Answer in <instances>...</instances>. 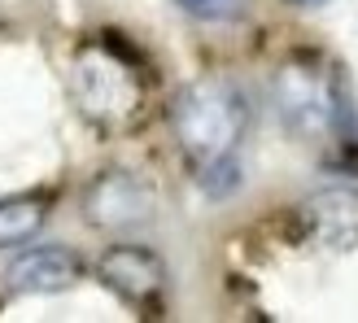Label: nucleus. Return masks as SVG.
<instances>
[{
  "instance_id": "6e6552de",
  "label": "nucleus",
  "mask_w": 358,
  "mask_h": 323,
  "mask_svg": "<svg viewBox=\"0 0 358 323\" xmlns=\"http://www.w3.org/2000/svg\"><path fill=\"white\" fill-rule=\"evenodd\" d=\"M48 219L44 196H5L0 201V249H17L40 236V227Z\"/></svg>"
},
{
  "instance_id": "1a4fd4ad",
  "label": "nucleus",
  "mask_w": 358,
  "mask_h": 323,
  "mask_svg": "<svg viewBox=\"0 0 358 323\" xmlns=\"http://www.w3.org/2000/svg\"><path fill=\"white\" fill-rule=\"evenodd\" d=\"M196 171H201L196 179H201V188H206L210 196H223V192H231V188L241 184L236 153H231V157H219V162H206V166H196Z\"/></svg>"
},
{
  "instance_id": "39448f33",
  "label": "nucleus",
  "mask_w": 358,
  "mask_h": 323,
  "mask_svg": "<svg viewBox=\"0 0 358 323\" xmlns=\"http://www.w3.org/2000/svg\"><path fill=\"white\" fill-rule=\"evenodd\" d=\"M96 280L131 306H149L166 284V266L145 245H110L96 258Z\"/></svg>"
},
{
  "instance_id": "9d476101",
  "label": "nucleus",
  "mask_w": 358,
  "mask_h": 323,
  "mask_svg": "<svg viewBox=\"0 0 358 323\" xmlns=\"http://www.w3.org/2000/svg\"><path fill=\"white\" fill-rule=\"evenodd\" d=\"M175 5L201 22H236L245 13V0H175Z\"/></svg>"
},
{
  "instance_id": "20e7f679",
  "label": "nucleus",
  "mask_w": 358,
  "mask_h": 323,
  "mask_svg": "<svg viewBox=\"0 0 358 323\" xmlns=\"http://www.w3.org/2000/svg\"><path fill=\"white\" fill-rule=\"evenodd\" d=\"M83 219L101 231H136L153 219V188L136 171H105L83 192Z\"/></svg>"
},
{
  "instance_id": "7ed1b4c3",
  "label": "nucleus",
  "mask_w": 358,
  "mask_h": 323,
  "mask_svg": "<svg viewBox=\"0 0 358 323\" xmlns=\"http://www.w3.org/2000/svg\"><path fill=\"white\" fill-rule=\"evenodd\" d=\"M275 110L284 118V127L306 136V140H324L336 127V83L324 66L315 62H284L275 70L271 83Z\"/></svg>"
},
{
  "instance_id": "0eeeda50",
  "label": "nucleus",
  "mask_w": 358,
  "mask_h": 323,
  "mask_svg": "<svg viewBox=\"0 0 358 323\" xmlns=\"http://www.w3.org/2000/svg\"><path fill=\"white\" fill-rule=\"evenodd\" d=\"M79 275H83V262H79V254H70L66 245L22 249L5 271L13 293H62L70 284H79Z\"/></svg>"
},
{
  "instance_id": "423d86ee",
  "label": "nucleus",
  "mask_w": 358,
  "mask_h": 323,
  "mask_svg": "<svg viewBox=\"0 0 358 323\" xmlns=\"http://www.w3.org/2000/svg\"><path fill=\"white\" fill-rule=\"evenodd\" d=\"M301 223L324 249H358V188L332 184L301 201Z\"/></svg>"
},
{
  "instance_id": "f257e3e1",
  "label": "nucleus",
  "mask_w": 358,
  "mask_h": 323,
  "mask_svg": "<svg viewBox=\"0 0 358 323\" xmlns=\"http://www.w3.org/2000/svg\"><path fill=\"white\" fill-rule=\"evenodd\" d=\"M249 105L227 79H192L171 101V131L192 166L231 157L245 136Z\"/></svg>"
},
{
  "instance_id": "f03ea898",
  "label": "nucleus",
  "mask_w": 358,
  "mask_h": 323,
  "mask_svg": "<svg viewBox=\"0 0 358 323\" xmlns=\"http://www.w3.org/2000/svg\"><path fill=\"white\" fill-rule=\"evenodd\" d=\"M70 92H75L79 110L101 122V127H122L140 114V101H145V87L140 75L118 57L114 48H83L70 70Z\"/></svg>"
},
{
  "instance_id": "9b49d317",
  "label": "nucleus",
  "mask_w": 358,
  "mask_h": 323,
  "mask_svg": "<svg viewBox=\"0 0 358 323\" xmlns=\"http://www.w3.org/2000/svg\"><path fill=\"white\" fill-rule=\"evenodd\" d=\"M289 5H301V9H315V5H328V0H289Z\"/></svg>"
}]
</instances>
